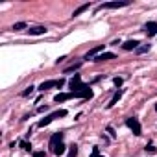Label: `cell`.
Returning a JSON list of instances; mask_svg holds the SVG:
<instances>
[{
	"mask_svg": "<svg viewBox=\"0 0 157 157\" xmlns=\"http://www.w3.org/2000/svg\"><path fill=\"white\" fill-rule=\"evenodd\" d=\"M33 89H35V87H32V85H30V87H28V89H26V91L22 93V96H30V94L33 93Z\"/></svg>",
	"mask_w": 157,
	"mask_h": 157,
	"instance_id": "cell-21",
	"label": "cell"
},
{
	"mask_svg": "<svg viewBox=\"0 0 157 157\" xmlns=\"http://www.w3.org/2000/svg\"><path fill=\"white\" fill-rule=\"evenodd\" d=\"M129 6V0H120V2H107V4H102L98 10H117V8H126Z\"/></svg>",
	"mask_w": 157,
	"mask_h": 157,
	"instance_id": "cell-3",
	"label": "cell"
},
{
	"mask_svg": "<svg viewBox=\"0 0 157 157\" xmlns=\"http://www.w3.org/2000/svg\"><path fill=\"white\" fill-rule=\"evenodd\" d=\"M76 155H78V146H76V144H72V146H70V150H68V155H67V157H76Z\"/></svg>",
	"mask_w": 157,
	"mask_h": 157,
	"instance_id": "cell-16",
	"label": "cell"
},
{
	"mask_svg": "<svg viewBox=\"0 0 157 157\" xmlns=\"http://www.w3.org/2000/svg\"><path fill=\"white\" fill-rule=\"evenodd\" d=\"M120 98H122V91H118V93H117V94H115V96L111 98V102L107 104V107H113V105H115V104H117V102H118Z\"/></svg>",
	"mask_w": 157,
	"mask_h": 157,
	"instance_id": "cell-14",
	"label": "cell"
},
{
	"mask_svg": "<svg viewBox=\"0 0 157 157\" xmlns=\"http://www.w3.org/2000/svg\"><path fill=\"white\" fill-rule=\"evenodd\" d=\"M70 98H74V93H59V94H56L54 96V102H67V100H70Z\"/></svg>",
	"mask_w": 157,
	"mask_h": 157,
	"instance_id": "cell-7",
	"label": "cell"
},
{
	"mask_svg": "<svg viewBox=\"0 0 157 157\" xmlns=\"http://www.w3.org/2000/svg\"><path fill=\"white\" fill-rule=\"evenodd\" d=\"M78 68H80V63H76V65H72V67H68L65 72H74V70H78Z\"/></svg>",
	"mask_w": 157,
	"mask_h": 157,
	"instance_id": "cell-20",
	"label": "cell"
},
{
	"mask_svg": "<svg viewBox=\"0 0 157 157\" xmlns=\"http://www.w3.org/2000/svg\"><path fill=\"white\" fill-rule=\"evenodd\" d=\"M104 52V44H100V46H94L93 50H89L87 52V56H85V59H94L96 56H100Z\"/></svg>",
	"mask_w": 157,
	"mask_h": 157,
	"instance_id": "cell-6",
	"label": "cell"
},
{
	"mask_svg": "<svg viewBox=\"0 0 157 157\" xmlns=\"http://www.w3.org/2000/svg\"><path fill=\"white\" fill-rule=\"evenodd\" d=\"M109 59H115V54H111V52H104V54H100V56H96L93 61H109Z\"/></svg>",
	"mask_w": 157,
	"mask_h": 157,
	"instance_id": "cell-9",
	"label": "cell"
},
{
	"mask_svg": "<svg viewBox=\"0 0 157 157\" xmlns=\"http://www.w3.org/2000/svg\"><path fill=\"white\" fill-rule=\"evenodd\" d=\"M68 85H70V89H72V93H78V91H82V89H85L87 85H83L82 83V78H80V74H74V78L68 82Z\"/></svg>",
	"mask_w": 157,
	"mask_h": 157,
	"instance_id": "cell-2",
	"label": "cell"
},
{
	"mask_svg": "<svg viewBox=\"0 0 157 157\" xmlns=\"http://www.w3.org/2000/svg\"><path fill=\"white\" fill-rule=\"evenodd\" d=\"M89 10V4H83V6H80L78 10H74V13H72V17H78V15H82L83 11H87Z\"/></svg>",
	"mask_w": 157,
	"mask_h": 157,
	"instance_id": "cell-13",
	"label": "cell"
},
{
	"mask_svg": "<svg viewBox=\"0 0 157 157\" xmlns=\"http://www.w3.org/2000/svg\"><path fill=\"white\" fill-rule=\"evenodd\" d=\"M100 157H104V155H100Z\"/></svg>",
	"mask_w": 157,
	"mask_h": 157,
	"instance_id": "cell-27",
	"label": "cell"
},
{
	"mask_svg": "<svg viewBox=\"0 0 157 157\" xmlns=\"http://www.w3.org/2000/svg\"><path fill=\"white\" fill-rule=\"evenodd\" d=\"M33 157H44V151H35Z\"/></svg>",
	"mask_w": 157,
	"mask_h": 157,
	"instance_id": "cell-26",
	"label": "cell"
},
{
	"mask_svg": "<svg viewBox=\"0 0 157 157\" xmlns=\"http://www.w3.org/2000/svg\"><path fill=\"white\" fill-rule=\"evenodd\" d=\"M59 142H63V133H54V135H52V139H50V148L54 150Z\"/></svg>",
	"mask_w": 157,
	"mask_h": 157,
	"instance_id": "cell-8",
	"label": "cell"
},
{
	"mask_svg": "<svg viewBox=\"0 0 157 157\" xmlns=\"http://www.w3.org/2000/svg\"><path fill=\"white\" fill-rule=\"evenodd\" d=\"M19 144H21V148H22V150H30V148H32V144H30V142H26V140H21Z\"/></svg>",
	"mask_w": 157,
	"mask_h": 157,
	"instance_id": "cell-19",
	"label": "cell"
},
{
	"mask_svg": "<svg viewBox=\"0 0 157 157\" xmlns=\"http://www.w3.org/2000/svg\"><path fill=\"white\" fill-rule=\"evenodd\" d=\"M135 52H137V54H144V52H150V44H142V46H139Z\"/></svg>",
	"mask_w": 157,
	"mask_h": 157,
	"instance_id": "cell-17",
	"label": "cell"
},
{
	"mask_svg": "<svg viewBox=\"0 0 157 157\" xmlns=\"http://www.w3.org/2000/svg\"><path fill=\"white\" fill-rule=\"evenodd\" d=\"M65 82L63 80H48V82H43L39 85V91H46V89H52V87H61Z\"/></svg>",
	"mask_w": 157,
	"mask_h": 157,
	"instance_id": "cell-4",
	"label": "cell"
},
{
	"mask_svg": "<svg viewBox=\"0 0 157 157\" xmlns=\"http://www.w3.org/2000/svg\"><path fill=\"white\" fill-rule=\"evenodd\" d=\"M24 28H26V22H17V24H13V30H15V32L24 30Z\"/></svg>",
	"mask_w": 157,
	"mask_h": 157,
	"instance_id": "cell-18",
	"label": "cell"
},
{
	"mask_svg": "<svg viewBox=\"0 0 157 157\" xmlns=\"http://www.w3.org/2000/svg\"><path fill=\"white\" fill-rule=\"evenodd\" d=\"M32 35H43V33H46V28L44 26H33V28H30L28 30Z\"/></svg>",
	"mask_w": 157,
	"mask_h": 157,
	"instance_id": "cell-12",
	"label": "cell"
},
{
	"mask_svg": "<svg viewBox=\"0 0 157 157\" xmlns=\"http://www.w3.org/2000/svg\"><path fill=\"white\" fill-rule=\"evenodd\" d=\"M107 133H109V135H111V137H115V135H117V133H115V129H113V128H111V126H107Z\"/></svg>",
	"mask_w": 157,
	"mask_h": 157,
	"instance_id": "cell-24",
	"label": "cell"
},
{
	"mask_svg": "<svg viewBox=\"0 0 157 157\" xmlns=\"http://www.w3.org/2000/svg\"><path fill=\"white\" fill-rule=\"evenodd\" d=\"M146 151H148V153H155L157 150H155V146H153V144H150V146H146Z\"/></svg>",
	"mask_w": 157,
	"mask_h": 157,
	"instance_id": "cell-22",
	"label": "cell"
},
{
	"mask_svg": "<svg viewBox=\"0 0 157 157\" xmlns=\"http://www.w3.org/2000/svg\"><path fill=\"white\" fill-rule=\"evenodd\" d=\"M113 83H115L117 87H120V85H122V78H115V80H113Z\"/></svg>",
	"mask_w": 157,
	"mask_h": 157,
	"instance_id": "cell-23",
	"label": "cell"
},
{
	"mask_svg": "<svg viewBox=\"0 0 157 157\" xmlns=\"http://www.w3.org/2000/svg\"><path fill=\"white\" fill-rule=\"evenodd\" d=\"M91 157H100V153H98V148H93V155Z\"/></svg>",
	"mask_w": 157,
	"mask_h": 157,
	"instance_id": "cell-25",
	"label": "cell"
},
{
	"mask_svg": "<svg viewBox=\"0 0 157 157\" xmlns=\"http://www.w3.org/2000/svg\"><path fill=\"white\" fill-rule=\"evenodd\" d=\"M126 126L135 133V135H140V124L137 118H126Z\"/></svg>",
	"mask_w": 157,
	"mask_h": 157,
	"instance_id": "cell-5",
	"label": "cell"
},
{
	"mask_svg": "<svg viewBox=\"0 0 157 157\" xmlns=\"http://www.w3.org/2000/svg\"><path fill=\"white\" fill-rule=\"evenodd\" d=\"M146 33H148V37H153L157 33V22H148L146 24Z\"/></svg>",
	"mask_w": 157,
	"mask_h": 157,
	"instance_id": "cell-10",
	"label": "cell"
},
{
	"mask_svg": "<svg viewBox=\"0 0 157 157\" xmlns=\"http://www.w3.org/2000/svg\"><path fill=\"white\" fill-rule=\"evenodd\" d=\"M52 151H54L56 155H63V153H65V144H63V142H59V144H57Z\"/></svg>",
	"mask_w": 157,
	"mask_h": 157,
	"instance_id": "cell-15",
	"label": "cell"
},
{
	"mask_svg": "<svg viewBox=\"0 0 157 157\" xmlns=\"http://www.w3.org/2000/svg\"><path fill=\"white\" fill-rule=\"evenodd\" d=\"M57 117H67V111H65V109H59V111H56V113H52V115H48V117L41 118V120H39V128L48 126V124H50L54 118H57Z\"/></svg>",
	"mask_w": 157,
	"mask_h": 157,
	"instance_id": "cell-1",
	"label": "cell"
},
{
	"mask_svg": "<svg viewBox=\"0 0 157 157\" xmlns=\"http://www.w3.org/2000/svg\"><path fill=\"white\" fill-rule=\"evenodd\" d=\"M139 41H135V39H131V41H126L124 43V50H137L139 48Z\"/></svg>",
	"mask_w": 157,
	"mask_h": 157,
	"instance_id": "cell-11",
	"label": "cell"
}]
</instances>
